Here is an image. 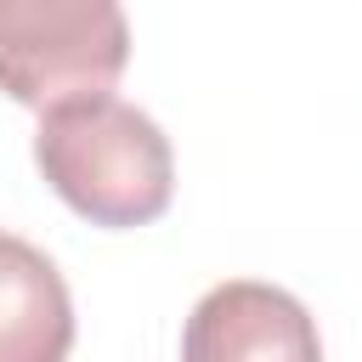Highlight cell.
<instances>
[{
    "mask_svg": "<svg viewBox=\"0 0 362 362\" xmlns=\"http://www.w3.org/2000/svg\"><path fill=\"white\" fill-rule=\"evenodd\" d=\"M130 62L119 0H0V90L23 107H62L113 90Z\"/></svg>",
    "mask_w": 362,
    "mask_h": 362,
    "instance_id": "2",
    "label": "cell"
},
{
    "mask_svg": "<svg viewBox=\"0 0 362 362\" xmlns=\"http://www.w3.org/2000/svg\"><path fill=\"white\" fill-rule=\"evenodd\" d=\"M181 362H322V339L288 288L232 277L192 305Z\"/></svg>",
    "mask_w": 362,
    "mask_h": 362,
    "instance_id": "3",
    "label": "cell"
},
{
    "mask_svg": "<svg viewBox=\"0 0 362 362\" xmlns=\"http://www.w3.org/2000/svg\"><path fill=\"white\" fill-rule=\"evenodd\" d=\"M74 300L62 272L23 238L0 232V362H68Z\"/></svg>",
    "mask_w": 362,
    "mask_h": 362,
    "instance_id": "4",
    "label": "cell"
},
{
    "mask_svg": "<svg viewBox=\"0 0 362 362\" xmlns=\"http://www.w3.org/2000/svg\"><path fill=\"white\" fill-rule=\"evenodd\" d=\"M34 158L57 198L96 226H147L170 209L175 192L170 136L113 90L45 107Z\"/></svg>",
    "mask_w": 362,
    "mask_h": 362,
    "instance_id": "1",
    "label": "cell"
}]
</instances>
